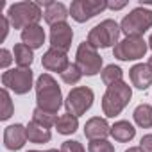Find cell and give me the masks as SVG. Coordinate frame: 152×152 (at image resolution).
<instances>
[{
    "label": "cell",
    "instance_id": "1",
    "mask_svg": "<svg viewBox=\"0 0 152 152\" xmlns=\"http://www.w3.org/2000/svg\"><path fill=\"white\" fill-rule=\"evenodd\" d=\"M36 102L38 107L57 115L59 107L63 106V95H61V88L57 86L56 79L48 73H41L38 81H36Z\"/></svg>",
    "mask_w": 152,
    "mask_h": 152
},
{
    "label": "cell",
    "instance_id": "2",
    "mask_svg": "<svg viewBox=\"0 0 152 152\" xmlns=\"http://www.w3.org/2000/svg\"><path fill=\"white\" fill-rule=\"evenodd\" d=\"M6 16L9 20L11 27L23 31L31 25H38L43 13H41V6L38 2H16V4L9 6Z\"/></svg>",
    "mask_w": 152,
    "mask_h": 152
},
{
    "label": "cell",
    "instance_id": "3",
    "mask_svg": "<svg viewBox=\"0 0 152 152\" xmlns=\"http://www.w3.org/2000/svg\"><path fill=\"white\" fill-rule=\"evenodd\" d=\"M131 97H132V90H131V86L127 83L120 81V83L109 86L106 90L104 97H102V111H104V115L107 118L118 116L124 111V107L129 104Z\"/></svg>",
    "mask_w": 152,
    "mask_h": 152
},
{
    "label": "cell",
    "instance_id": "4",
    "mask_svg": "<svg viewBox=\"0 0 152 152\" xmlns=\"http://www.w3.org/2000/svg\"><path fill=\"white\" fill-rule=\"evenodd\" d=\"M152 27V11L145 7H136L129 15L124 16L120 23V31L125 38H141Z\"/></svg>",
    "mask_w": 152,
    "mask_h": 152
},
{
    "label": "cell",
    "instance_id": "5",
    "mask_svg": "<svg viewBox=\"0 0 152 152\" xmlns=\"http://www.w3.org/2000/svg\"><path fill=\"white\" fill-rule=\"evenodd\" d=\"M120 25L115 20H104L99 25H95L88 34V43L95 48H109L118 45L120 38Z\"/></svg>",
    "mask_w": 152,
    "mask_h": 152
},
{
    "label": "cell",
    "instance_id": "6",
    "mask_svg": "<svg viewBox=\"0 0 152 152\" xmlns=\"http://www.w3.org/2000/svg\"><path fill=\"white\" fill-rule=\"evenodd\" d=\"M75 64L79 66L83 75L91 77V75H97L102 70V57L93 45H90L88 41H83L77 48V54H75Z\"/></svg>",
    "mask_w": 152,
    "mask_h": 152
},
{
    "label": "cell",
    "instance_id": "7",
    "mask_svg": "<svg viewBox=\"0 0 152 152\" xmlns=\"http://www.w3.org/2000/svg\"><path fill=\"white\" fill-rule=\"evenodd\" d=\"M2 84L6 90L16 95H25L32 88V70L31 68H13L2 73Z\"/></svg>",
    "mask_w": 152,
    "mask_h": 152
},
{
    "label": "cell",
    "instance_id": "8",
    "mask_svg": "<svg viewBox=\"0 0 152 152\" xmlns=\"http://www.w3.org/2000/svg\"><path fill=\"white\" fill-rule=\"evenodd\" d=\"M91 106H93V91L88 86H77V88H73L68 93L66 100H64L66 113L77 116V118L81 115H84Z\"/></svg>",
    "mask_w": 152,
    "mask_h": 152
},
{
    "label": "cell",
    "instance_id": "9",
    "mask_svg": "<svg viewBox=\"0 0 152 152\" xmlns=\"http://www.w3.org/2000/svg\"><path fill=\"white\" fill-rule=\"evenodd\" d=\"M147 50H148V41H145L143 38H125L118 41V45L113 48V54L120 61H136L145 57Z\"/></svg>",
    "mask_w": 152,
    "mask_h": 152
},
{
    "label": "cell",
    "instance_id": "10",
    "mask_svg": "<svg viewBox=\"0 0 152 152\" xmlns=\"http://www.w3.org/2000/svg\"><path fill=\"white\" fill-rule=\"evenodd\" d=\"M104 9H107V2L104 0H73L70 6V16L75 22L84 23Z\"/></svg>",
    "mask_w": 152,
    "mask_h": 152
},
{
    "label": "cell",
    "instance_id": "11",
    "mask_svg": "<svg viewBox=\"0 0 152 152\" xmlns=\"http://www.w3.org/2000/svg\"><path fill=\"white\" fill-rule=\"evenodd\" d=\"M72 38H73V31L66 22L57 23L50 29V45H52V48H57L61 52H68L70 47H72Z\"/></svg>",
    "mask_w": 152,
    "mask_h": 152
},
{
    "label": "cell",
    "instance_id": "12",
    "mask_svg": "<svg viewBox=\"0 0 152 152\" xmlns=\"http://www.w3.org/2000/svg\"><path fill=\"white\" fill-rule=\"evenodd\" d=\"M41 64H43V68H45V70H48V72L63 73V72L68 68L70 61H68L66 52H61V50H57V48H52V47H50V48L43 54V57H41Z\"/></svg>",
    "mask_w": 152,
    "mask_h": 152
},
{
    "label": "cell",
    "instance_id": "13",
    "mask_svg": "<svg viewBox=\"0 0 152 152\" xmlns=\"http://www.w3.org/2000/svg\"><path fill=\"white\" fill-rule=\"evenodd\" d=\"M38 4L47 7L43 16H45V22L52 27L57 25V23H64L66 18L70 16V9H66V6L61 4V2H43V4L38 2Z\"/></svg>",
    "mask_w": 152,
    "mask_h": 152
},
{
    "label": "cell",
    "instance_id": "14",
    "mask_svg": "<svg viewBox=\"0 0 152 152\" xmlns=\"http://www.w3.org/2000/svg\"><path fill=\"white\" fill-rule=\"evenodd\" d=\"M27 141V131L23 125L20 124H15V125H9L6 127L4 131V145L6 148L9 150H20Z\"/></svg>",
    "mask_w": 152,
    "mask_h": 152
},
{
    "label": "cell",
    "instance_id": "15",
    "mask_svg": "<svg viewBox=\"0 0 152 152\" xmlns=\"http://www.w3.org/2000/svg\"><path fill=\"white\" fill-rule=\"evenodd\" d=\"M109 134H111V127H109V124H107L104 118H100V116L90 118V120L86 122V125H84V136H86L90 141H93V140H106Z\"/></svg>",
    "mask_w": 152,
    "mask_h": 152
},
{
    "label": "cell",
    "instance_id": "16",
    "mask_svg": "<svg viewBox=\"0 0 152 152\" xmlns=\"http://www.w3.org/2000/svg\"><path fill=\"white\" fill-rule=\"evenodd\" d=\"M129 77L132 86H136L138 90H147L148 86H152V68L148 64H134L129 70Z\"/></svg>",
    "mask_w": 152,
    "mask_h": 152
},
{
    "label": "cell",
    "instance_id": "17",
    "mask_svg": "<svg viewBox=\"0 0 152 152\" xmlns=\"http://www.w3.org/2000/svg\"><path fill=\"white\" fill-rule=\"evenodd\" d=\"M22 41L27 47H31L32 50L43 47V43H45V31H43V27L41 25H31V27L23 29L22 31Z\"/></svg>",
    "mask_w": 152,
    "mask_h": 152
},
{
    "label": "cell",
    "instance_id": "18",
    "mask_svg": "<svg viewBox=\"0 0 152 152\" xmlns=\"http://www.w3.org/2000/svg\"><path fill=\"white\" fill-rule=\"evenodd\" d=\"M27 131V140L32 141V143H47L50 141L52 134H50V129L45 127V125H39L38 122H29V125L25 127Z\"/></svg>",
    "mask_w": 152,
    "mask_h": 152
},
{
    "label": "cell",
    "instance_id": "19",
    "mask_svg": "<svg viewBox=\"0 0 152 152\" xmlns=\"http://www.w3.org/2000/svg\"><path fill=\"white\" fill-rule=\"evenodd\" d=\"M134 134H136V129L127 120H120V122H115V125H111V136L120 143L131 141Z\"/></svg>",
    "mask_w": 152,
    "mask_h": 152
},
{
    "label": "cell",
    "instance_id": "20",
    "mask_svg": "<svg viewBox=\"0 0 152 152\" xmlns=\"http://www.w3.org/2000/svg\"><path fill=\"white\" fill-rule=\"evenodd\" d=\"M13 57H15L18 68H31V63L34 59V54H32V48L31 47H27L25 43H18V45H15Z\"/></svg>",
    "mask_w": 152,
    "mask_h": 152
},
{
    "label": "cell",
    "instance_id": "21",
    "mask_svg": "<svg viewBox=\"0 0 152 152\" xmlns=\"http://www.w3.org/2000/svg\"><path fill=\"white\" fill-rule=\"evenodd\" d=\"M77 127H79V118L70 115V113L61 115L56 122V129L59 134H73L77 131Z\"/></svg>",
    "mask_w": 152,
    "mask_h": 152
},
{
    "label": "cell",
    "instance_id": "22",
    "mask_svg": "<svg viewBox=\"0 0 152 152\" xmlns=\"http://www.w3.org/2000/svg\"><path fill=\"white\" fill-rule=\"evenodd\" d=\"M132 116H134V122H136L140 127H143V129H150V127H152V106H148V104H140V106L134 109Z\"/></svg>",
    "mask_w": 152,
    "mask_h": 152
},
{
    "label": "cell",
    "instance_id": "23",
    "mask_svg": "<svg viewBox=\"0 0 152 152\" xmlns=\"http://www.w3.org/2000/svg\"><path fill=\"white\" fill-rule=\"evenodd\" d=\"M100 73H102V83H104L107 88L113 86V84H116V83H120L122 77H124L122 68H120V66H115V64H107Z\"/></svg>",
    "mask_w": 152,
    "mask_h": 152
},
{
    "label": "cell",
    "instance_id": "24",
    "mask_svg": "<svg viewBox=\"0 0 152 152\" xmlns=\"http://www.w3.org/2000/svg\"><path fill=\"white\" fill-rule=\"evenodd\" d=\"M57 115H52V113H47V111H43V109H39V107H36L34 111H32V120L34 122H38L39 125H45V127H52V125H56V122H57Z\"/></svg>",
    "mask_w": 152,
    "mask_h": 152
},
{
    "label": "cell",
    "instance_id": "25",
    "mask_svg": "<svg viewBox=\"0 0 152 152\" xmlns=\"http://www.w3.org/2000/svg\"><path fill=\"white\" fill-rule=\"evenodd\" d=\"M81 77H83V72L79 70V66L75 64V63H70L68 68L61 73V79H63V83H66V84H77V83L81 81Z\"/></svg>",
    "mask_w": 152,
    "mask_h": 152
},
{
    "label": "cell",
    "instance_id": "26",
    "mask_svg": "<svg viewBox=\"0 0 152 152\" xmlns=\"http://www.w3.org/2000/svg\"><path fill=\"white\" fill-rule=\"evenodd\" d=\"M0 99H2V111H0V120H9L13 116V100H11V95L6 88H2V91H0Z\"/></svg>",
    "mask_w": 152,
    "mask_h": 152
},
{
    "label": "cell",
    "instance_id": "27",
    "mask_svg": "<svg viewBox=\"0 0 152 152\" xmlns=\"http://www.w3.org/2000/svg\"><path fill=\"white\" fill-rule=\"evenodd\" d=\"M88 152H115V147L107 140H93L88 145Z\"/></svg>",
    "mask_w": 152,
    "mask_h": 152
},
{
    "label": "cell",
    "instance_id": "28",
    "mask_svg": "<svg viewBox=\"0 0 152 152\" xmlns=\"http://www.w3.org/2000/svg\"><path fill=\"white\" fill-rule=\"evenodd\" d=\"M61 152H86L83 143H79L77 140H68L61 145Z\"/></svg>",
    "mask_w": 152,
    "mask_h": 152
},
{
    "label": "cell",
    "instance_id": "29",
    "mask_svg": "<svg viewBox=\"0 0 152 152\" xmlns=\"http://www.w3.org/2000/svg\"><path fill=\"white\" fill-rule=\"evenodd\" d=\"M13 59H15V57H11V52H9L7 48H2V50H0V68H7Z\"/></svg>",
    "mask_w": 152,
    "mask_h": 152
},
{
    "label": "cell",
    "instance_id": "30",
    "mask_svg": "<svg viewBox=\"0 0 152 152\" xmlns=\"http://www.w3.org/2000/svg\"><path fill=\"white\" fill-rule=\"evenodd\" d=\"M140 148L143 152H152V134H145L140 141Z\"/></svg>",
    "mask_w": 152,
    "mask_h": 152
},
{
    "label": "cell",
    "instance_id": "31",
    "mask_svg": "<svg viewBox=\"0 0 152 152\" xmlns=\"http://www.w3.org/2000/svg\"><path fill=\"white\" fill-rule=\"evenodd\" d=\"M0 22H2V39H0V41H4L6 39V36H7V32H9V20H7V16H2V18H0Z\"/></svg>",
    "mask_w": 152,
    "mask_h": 152
},
{
    "label": "cell",
    "instance_id": "32",
    "mask_svg": "<svg viewBox=\"0 0 152 152\" xmlns=\"http://www.w3.org/2000/svg\"><path fill=\"white\" fill-rule=\"evenodd\" d=\"M127 6V2H107V7L113 9V11H118V9H124Z\"/></svg>",
    "mask_w": 152,
    "mask_h": 152
},
{
    "label": "cell",
    "instance_id": "33",
    "mask_svg": "<svg viewBox=\"0 0 152 152\" xmlns=\"http://www.w3.org/2000/svg\"><path fill=\"white\" fill-rule=\"evenodd\" d=\"M125 152H143V150H141L140 147H131V148H127Z\"/></svg>",
    "mask_w": 152,
    "mask_h": 152
},
{
    "label": "cell",
    "instance_id": "34",
    "mask_svg": "<svg viewBox=\"0 0 152 152\" xmlns=\"http://www.w3.org/2000/svg\"><path fill=\"white\" fill-rule=\"evenodd\" d=\"M148 48H152V34H150V38H148Z\"/></svg>",
    "mask_w": 152,
    "mask_h": 152
},
{
    "label": "cell",
    "instance_id": "35",
    "mask_svg": "<svg viewBox=\"0 0 152 152\" xmlns=\"http://www.w3.org/2000/svg\"><path fill=\"white\" fill-rule=\"evenodd\" d=\"M47 152H61V150H56V148H50V150H47Z\"/></svg>",
    "mask_w": 152,
    "mask_h": 152
},
{
    "label": "cell",
    "instance_id": "36",
    "mask_svg": "<svg viewBox=\"0 0 152 152\" xmlns=\"http://www.w3.org/2000/svg\"><path fill=\"white\" fill-rule=\"evenodd\" d=\"M148 66H150V68H152V57H150V59H148Z\"/></svg>",
    "mask_w": 152,
    "mask_h": 152
},
{
    "label": "cell",
    "instance_id": "37",
    "mask_svg": "<svg viewBox=\"0 0 152 152\" xmlns=\"http://www.w3.org/2000/svg\"><path fill=\"white\" fill-rule=\"evenodd\" d=\"M29 152H39V150H29Z\"/></svg>",
    "mask_w": 152,
    "mask_h": 152
}]
</instances>
